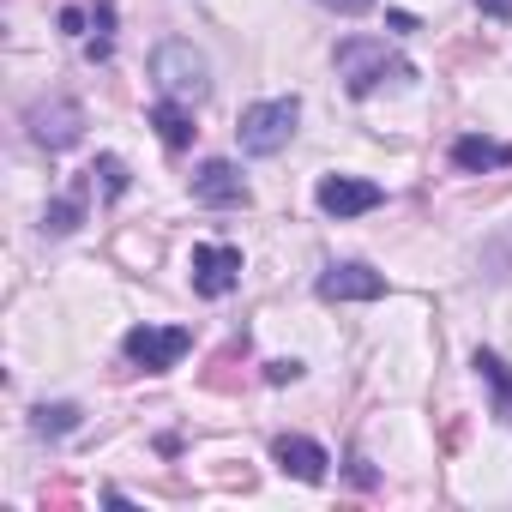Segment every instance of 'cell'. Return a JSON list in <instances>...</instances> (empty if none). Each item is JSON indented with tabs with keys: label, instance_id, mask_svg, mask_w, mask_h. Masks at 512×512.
<instances>
[{
	"label": "cell",
	"instance_id": "obj_5",
	"mask_svg": "<svg viewBox=\"0 0 512 512\" xmlns=\"http://www.w3.org/2000/svg\"><path fill=\"white\" fill-rule=\"evenodd\" d=\"M25 127H31V139H37L43 151H67V145H79V133H85V109H79L73 97H43V103H31Z\"/></svg>",
	"mask_w": 512,
	"mask_h": 512
},
{
	"label": "cell",
	"instance_id": "obj_4",
	"mask_svg": "<svg viewBox=\"0 0 512 512\" xmlns=\"http://www.w3.org/2000/svg\"><path fill=\"white\" fill-rule=\"evenodd\" d=\"M121 350H127V362H133V368L163 374V368H175V362L193 350V332H187V326H133Z\"/></svg>",
	"mask_w": 512,
	"mask_h": 512
},
{
	"label": "cell",
	"instance_id": "obj_18",
	"mask_svg": "<svg viewBox=\"0 0 512 512\" xmlns=\"http://www.w3.org/2000/svg\"><path fill=\"white\" fill-rule=\"evenodd\" d=\"M296 374H302V362H266V380H278V386L296 380Z\"/></svg>",
	"mask_w": 512,
	"mask_h": 512
},
{
	"label": "cell",
	"instance_id": "obj_17",
	"mask_svg": "<svg viewBox=\"0 0 512 512\" xmlns=\"http://www.w3.org/2000/svg\"><path fill=\"white\" fill-rule=\"evenodd\" d=\"M97 175H103V187H109V193H121V187H127V163H121V157H97Z\"/></svg>",
	"mask_w": 512,
	"mask_h": 512
},
{
	"label": "cell",
	"instance_id": "obj_13",
	"mask_svg": "<svg viewBox=\"0 0 512 512\" xmlns=\"http://www.w3.org/2000/svg\"><path fill=\"white\" fill-rule=\"evenodd\" d=\"M476 374H482V386L494 392V416L512 422V368H506L494 350H476Z\"/></svg>",
	"mask_w": 512,
	"mask_h": 512
},
{
	"label": "cell",
	"instance_id": "obj_2",
	"mask_svg": "<svg viewBox=\"0 0 512 512\" xmlns=\"http://www.w3.org/2000/svg\"><path fill=\"white\" fill-rule=\"evenodd\" d=\"M151 85H157V97L199 103V97L211 91V67H205V55H199L193 43L169 37V43H157V55H151Z\"/></svg>",
	"mask_w": 512,
	"mask_h": 512
},
{
	"label": "cell",
	"instance_id": "obj_7",
	"mask_svg": "<svg viewBox=\"0 0 512 512\" xmlns=\"http://www.w3.org/2000/svg\"><path fill=\"white\" fill-rule=\"evenodd\" d=\"M314 199H320L326 217H362V211H374L386 193H380L374 181H362V175H326Z\"/></svg>",
	"mask_w": 512,
	"mask_h": 512
},
{
	"label": "cell",
	"instance_id": "obj_15",
	"mask_svg": "<svg viewBox=\"0 0 512 512\" xmlns=\"http://www.w3.org/2000/svg\"><path fill=\"white\" fill-rule=\"evenodd\" d=\"M73 422H79L73 404H43V410H37V434H67Z\"/></svg>",
	"mask_w": 512,
	"mask_h": 512
},
{
	"label": "cell",
	"instance_id": "obj_14",
	"mask_svg": "<svg viewBox=\"0 0 512 512\" xmlns=\"http://www.w3.org/2000/svg\"><path fill=\"white\" fill-rule=\"evenodd\" d=\"M482 272L488 278H512V223H500V235L482 247Z\"/></svg>",
	"mask_w": 512,
	"mask_h": 512
},
{
	"label": "cell",
	"instance_id": "obj_12",
	"mask_svg": "<svg viewBox=\"0 0 512 512\" xmlns=\"http://www.w3.org/2000/svg\"><path fill=\"white\" fill-rule=\"evenodd\" d=\"M151 127L163 133V145H175V151H181V145L193 139V103H175V97H157V103H151Z\"/></svg>",
	"mask_w": 512,
	"mask_h": 512
},
{
	"label": "cell",
	"instance_id": "obj_20",
	"mask_svg": "<svg viewBox=\"0 0 512 512\" xmlns=\"http://www.w3.org/2000/svg\"><path fill=\"white\" fill-rule=\"evenodd\" d=\"M320 7H338V13H368L374 0H320Z\"/></svg>",
	"mask_w": 512,
	"mask_h": 512
},
{
	"label": "cell",
	"instance_id": "obj_9",
	"mask_svg": "<svg viewBox=\"0 0 512 512\" xmlns=\"http://www.w3.org/2000/svg\"><path fill=\"white\" fill-rule=\"evenodd\" d=\"M272 458H278V470L284 476H296V482H326V446L320 440H308V434H284L278 446H272Z\"/></svg>",
	"mask_w": 512,
	"mask_h": 512
},
{
	"label": "cell",
	"instance_id": "obj_16",
	"mask_svg": "<svg viewBox=\"0 0 512 512\" xmlns=\"http://www.w3.org/2000/svg\"><path fill=\"white\" fill-rule=\"evenodd\" d=\"M79 211H85V205H79V199H55V205H49V211H43V223H49V229H55V235H67V229H79Z\"/></svg>",
	"mask_w": 512,
	"mask_h": 512
},
{
	"label": "cell",
	"instance_id": "obj_8",
	"mask_svg": "<svg viewBox=\"0 0 512 512\" xmlns=\"http://www.w3.org/2000/svg\"><path fill=\"white\" fill-rule=\"evenodd\" d=\"M320 296H326V302H380V296H386V278L368 272V266H326Z\"/></svg>",
	"mask_w": 512,
	"mask_h": 512
},
{
	"label": "cell",
	"instance_id": "obj_6",
	"mask_svg": "<svg viewBox=\"0 0 512 512\" xmlns=\"http://www.w3.org/2000/svg\"><path fill=\"white\" fill-rule=\"evenodd\" d=\"M187 272H193V290L217 302V296H229V290L241 284V247L199 241V247H193V260H187Z\"/></svg>",
	"mask_w": 512,
	"mask_h": 512
},
{
	"label": "cell",
	"instance_id": "obj_3",
	"mask_svg": "<svg viewBox=\"0 0 512 512\" xmlns=\"http://www.w3.org/2000/svg\"><path fill=\"white\" fill-rule=\"evenodd\" d=\"M296 121H302V103L296 97H272V103H253L235 127L241 151L247 157H278L290 139H296Z\"/></svg>",
	"mask_w": 512,
	"mask_h": 512
},
{
	"label": "cell",
	"instance_id": "obj_19",
	"mask_svg": "<svg viewBox=\"0 0 512 512\" xmlns=\"http://www.w3.org/2000/svg\"><path fill=\"white\" fill-rule=\"evenodd\" d=\"M476 7H482L488 19H512V0H476Z\"/></svg>",
	"mask_w": 512,
	"mask_h": 512
},
{
	"label": "cell",
	"instance_id": "obj_11",
	"mask_svg": "<svg viewBox=\"0 0 512 512\" xmlns=\"http://www.w3.org/2000/svg\"><path fill=\"white\" fill-rule=\"evenodd\" d=\"M452 163L470 169V175H482V169H506V163H512V145H500V139H476V133H470V139L452 145Z\"/></svg>",
	"mask_w": 512,
	"mask_h": 512
},
{
	"label": "cell",
	"instance_id": "obj_10",
	"mask_svg": "<svg viewBox=\"0 0 512 512\" xmlns=\"http://www.w3.org/2000/svg\"><path fill=\"white\" fill-rule=\"evenodd\" d=\"M193 199H199V205H247L253 193H247V181H241L235 163H205V169L193 175Z\"/></svg>",
	"mask_w": 512,
	"mask_h": 512
},
{
	"label": "cell",
	"instance_id": "obj_1",
	"mask_svg": "<svg viewBox=\"0 0 512 512\" xmlns=\"http://www.w3.org/2000/svg\"><path fill=\"white\" fill-rule=\"evenodd\" d=\"M338 79H344L350 97H374L386 79H410V67L380 37H344L338 43Z\"/></svg>",
	"mask_w": 512,
	"mask_h": 512
}]
</instances>
